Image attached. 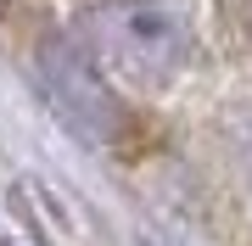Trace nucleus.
<instances>
[{"label": "nucleus", "mask_w": 252, "mask_h": 246, "mask_svg": "<svg viewBox=\"0 0 252 246\" xmlns=\"http://www.w3.org/2000/svg\"><path fill=\"white\" fill-rule=\"evenodd\" d=\"M45 84H51L56 107H62L84 135L101 140L112 129V95H107V84H101V73H90V62H84L79 51H67V45L45 51Z\"/></svg>", "instance_id": "obj_2"}, {"label": "nucleus", "mask_w": 252, "mask_h": 246, "mask_svg": "<svg viewBox=\"0 0 252 246\" xmlns=\"http://www.w3.org/2000/svg\"><path fill=\"white\" fill-rule=\"evenodd\" d=\"M84 51L107 79L135 84V90H152L180 67L185 56V28L168 17L162 6H146V0H118V6H101L84 17Z\"/></svg>", "instance_id": "obj_1"}]
</instances>
